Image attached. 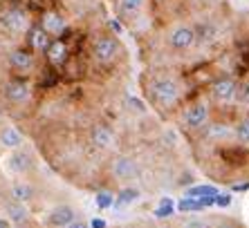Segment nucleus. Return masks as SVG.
<instances>
[{
  "label": "nucleus",
  "mask_w": 249,
  "mask_h": 228,
  "mask_svg": "<svg viewBox=\"0 0 249 228\" xmlns=\"http://www.w3.org/2000/svg\"><path fill=\"white\" fill-rule=\"evenodd\" d=\"M29 25H32V20H29V14L23 5L9 2L5 9H0V27L9 36H23L29 29Z\"/></svg>",
  "instance_id": "1"
},
{
  "label": "nucleus",
  "mask_w": 249,
  "mask_h": 228,
  "mask_svg": "<svg viewBox=\"0 0 249 228\" xmlns=\"http://www.w3.org/2000/svg\"><path fill=\"white\" fill-rule=\"evenodd\" d=\"M146 94H148V98H151L153 103H157V105L171 108V105H175V103L180 101L182 90H180V85H178L173 79H168V76H160V79H155L151 85H148Z\"/></svg>",
  "instance_id": "2"
},
{
  "label": "nucleus",
  "mask_w": 249,
  "mask_h": 228,
  "mask_svg": "<svg viewBox=\"0 0 249 228\" xmlns=\"http://www.w3.org/2000/svg\"><path fill=\"white\" fill-rule=\"evenodd\" d=\"M119 40L115 38L112 34H99L92 38L90 43V56L97 65H110L115 63V58L119 56Z\"/></svg>",
  "instance_id": "3"
},
{
  "label": "nucleus",
  "mask_w": 249,
  "mask_h": 228,
  "mask_svg": "<svg viewBox=\"0 0 249 228\" xmlns=\"http://www.w3.org/2000/svg\"><path fill=\"white\" fill-rule=\"evenodd\" d=\"M5 61L9 65L12 72H16L18 76H29L34 74L36 69H38V61H36V51H32L27 47H14L5 54Z\"/></svg>",
  "instance_id": "4"
},
{
  "label": "nucleus",
  "mask_w": 249,
  "mask_h": 228,
  "mask_svg": "<svg viewBox=\"0 0 249 228\" xmlns=\"http://www.w3.org/2000/svg\"><path fill=\"white\" fill-rule=\"evenodd\" d=\"M2 97L14 105H23L32 97V85L25 81V76H9L2 83Z\"/></svg>",
  "instance_id": "5"
},
{
  "label": "nucleus",
  "mask_w": 249,
  "mask_h": 228,
  "mask_svg": "<svg viewBox=\"0 0 249 228\" xmlns=\"http://www.w3.org/2000/svg\"><path fill=\"white\" fill-rule=\"evenodd\" d=\"M166 43H168V47L175 51H186L197 43V34H196V29L189 27V25H175V27L168 32Z\"/></svg>",
  "instance_id": "6"
},
{
  "label": "nucleus",
  "mask_w": 249,
  "mask_h": 228,
  "mask_svg": "<svg viewBox=\"0 0 249 228\" xmlns=\"http://www.w3.org/2000/svg\"><path fill=\"white\" fill-rule=\"evenodd\" d=\"M182 126L189 128V130H200V128L207 126V119H209V108L204 103L196 101V103H189L184 110H182Z\"/></svg>",
  "instance_id": "7"
},
{
  "label": "nucleus",
  "mask_w": 249,
  "mask_h": 228,
  "mask_svg": "<svg viewBox=\"0 0 249 228\" xmlns=\"http://www.w3.org/2000/svg\"><path fill=\"white\" fill-rule=\"evenodd\" d=\"M43 54H45L47 65H52V67H63V65L68 63V58H70L68 40L61 38V36H56V38L50 40V45L45 47Z\"/></svg>",
  "instance_id": "8"
},
{
  "label": "nucleus",
  "mask_w": 249,
  "mask_h": 228,
  "mask_svg": "<svg viewBox=\"0 0 249 228\" xmlns=\"http://www.w3.org/2000/svg\"><path fill=\"white\" fill-rule=\"evenodd\" d=\"M236 87H238V83L231 76H220V79H215L211 83V97L218 103H227V101H231V98H236Z\"/></svg>",
  "instance_id": "9"
},
{
  "label": "nucleus",
  "mask_w": 249,
  "mask_h": 228,
  "mask_svg": "<svg viewBox=\"0 0 249 228\" xmlns=\"http://www.w3.org/2000/svg\"><path fill=\"white\" fill-rule=\"evenodd\" d=\"M23 36H25V43H27V47L32 51H45V47L50 45V40H52V36L47 34L41 25H29V29Z\"/></svg>",
  "instance_id": "10"
},
{
  "label": "nucleus",
  "mask_w": 249,
  "mask_h": 228,
  "mask_svg": "<svg viewBox=\"0 0 249 228\" xmlns=\"http://www.w3.org/2000/svg\"><path fill=\"white\" fill-rule=\"evenodd\" d=\"M38 25H41L50 36L56 38V36H61L65 32V27H68V18H63L56 9H47V12L43 14V18H41V23Z\"/></svg>",
  "instance_id": "11"
},
{
  "label": "nucleus",
  "mask_w": 249,
  "mask_h": 228,
  "mask_svg": "<svg viewBox=\"0 0 249 228\" xmlns=\"http://www.w3.org/2000/svg\"><path fill=\"white\" fill-rule=\"evenodd\" d=\"M90 141L101 150H112L117 146L115 132H112L108 126H101V123H99V126H92V130H90Z\"/></svg>",
  "instance_id": "12"
},
{
  "label": "nucleus",
  "mask_w": 249,
  "mask_h": 228,
  "mask_svg": "<svg viewBox=\"0 0 249 228\" xmlns=\"http://www.w3.org/2000/svg\"><path fill=\"white\" fill-rule=\"evenodd\" d=\"M110 170L117 179H130L137 172V165H135L133 159H128V157H115L110 163Z\"/></svg>",
  "instance_id": "13"
},
{
  "label": "nucleus",
  "mask_w": 249,
  "mask_h": 228,
  "mask_svg": "<svg viewBox=\"0 0 249 228\" xmlns=\"http://www.w3.org/2000/svg\"><path fill=\"white\" fill-rule=\"evenodd\" d=\"M74 219H76V215L70 206H58V208H54V211L50 212V224L58 226V228H65L68 224L74 222Z\"/></svg>",
  "instance_id": "14"
},
{
  "label": "nucleus",
  "mask_w": 249,
  "mask_h": 228,
  "mask_svg": "<svg viewBox=\"0 0 249 228\" xmlns=\"http://www.w3.org/2000/svg\"><path fill=\"white\" fill-rule=\"evenodd\" d=\"M0 143L7 146V148H20L23 146V134L14 126H5L0 130Z\"/></svg>",
  "instance_id": "15"
},
{
  "label": "nucleus",
  "mask_w": 249,
  "mask_h": 228,
  "mask_svg": "<svg viewBox=\"0 0 249 228\" xmlns=\"http://www.w3.org/2000/svg\"><path fill=\"white\" fill-rule=\"evenodd\" d=\"M7 165H9V170L12 172H27L29 170V154L25 152H14L12 157H9V161H7Z\"/></svg>",
  "instance_id": "16"
},
{
  "label": "nucleus",
  "mask_w": 249,
  "mask_h": 228,
  "mask_svg": "<svg viewBox=\"0 0 249 228\" xmlns=\"http://www.w3.org/2000/svg\"><path fill=\"white\" fill-rule=\"evenodd\" d=\"M7 212H9V217H12V222L20 224L27 219V208L23 206V201H14V204L7 206Z\"/></svg>",
  "instance_id": "17"
},
{
  "label": "nucleus",
  "mask_w": 249,
  "mask_h": 228,
  "mask_svg": "<svg viewBox=\"0 0 249 228\" xmlns=\"http://www.w3.org/2000/svg\"><path fill=\"white\" fill-rule=\"evenodd\" d=\"M139 197V193L135 188H124V190H119V195L115 197V204L112 206H117V208H122V206H128V204H133L135 199Z\"/></svg>",
  "instance_id": "18"
},
{
  "label": "nucleus",
  "mask_w": 249,
  "mask_h": 228,
  "mask_svg": "<svg viewBox=\"0 0 249 228\" xmlns=\"http://www.w3.org/2000/svg\"><path fill=\"white\" fill-rule=\"evenodd\" d=\"M144 0H117V9L122 14H137L142 12Z\"/></svg>",
  "instance_id": "19"
},
{
  "label": "nucleus",
  "mask_w": 249,
  "mask_h": 228,
  "mask_svg": "<svg viewBox=\"0 0 249 228\" xmlns=\"http://www.w3.org/2000/svg\"><path fill=\"white\" fill-rule=\"evenodd\" d=\"M12 195L16 197V201H27L32 197V186L29 183H14L12 186Z\"/></svg>",
  "instance_id": "20"
},
{
  "label": "nucleus",
  "mask_w": 249,
  "mask_h": 228,
  "mask_svg": "<svg viewBox=\"0 0 249 228\" xmlns=\"http://www.w3.org/2000/svg\"><path fill=\"white\" fill-rule=\"evenodd\" d=\"M207 137H209V139H225V137H229V128L222 126V123L209 126V128H207Z\"/></svg>",
  "instance_id": "21"
},
{
  "label": "nucleus",
  "mask_w": 249,
  "mask_h": 228,
  "mask_svg": "<svg viewBox=\"0 0 249 228\" xmlns=\"http://www.w3.org/2000/svg\"><path fill=\"white\" fill-rule=\"evenodd\" d=\"M209 195H218V188H213V186H196V188L189 190V197H196V199L209 197Z\"/></svg>",
  "instance_id": "22"
},
{
  "label": "nucleus",
  "mask_w": 249,
  "mask_h": 228,
  "mask_svg": "<svg viewBox=\"0 0 249 228\" xmlns=\"http://www.w3.org/2000/svg\"><path fill=\"white\" fill-rule=\"evenodd\" d=\"M175 211V206L171 199H162V204L155 208V217H160V219H164V217H171Z\"/></svg>",
  "instance_id": "23"
},
{
  "label": "nucleus",
  "mask_w": 249,
  "mask_h": 228,
  "mask_svg": "<svg viewBox=\"0 0 249 228\" xmlns=\"http://www.w3.org/2000/svg\"><path fill=\"white\" fill-rule=\"evenodd\" d=\"M202 208H204V206L200 204V199H196V197L180 201V211L182 212H197V211H202Z\"/></svg>",
  "instance_id": "24"
},
{
  "label": "nucleus",
  "mask_w": 249,
  "mask_h": 228,
  "mask_svg": "<svg viewBox=\"0 0 249 228\" xmlns=\"http://www.w3.org/2000/svg\"><path fill=\"white\" fill-rule=\"evenodd\" d=\"M112 204H115V197H112V193H108V190H101V193L97 195V206L101 208V211L110 208Z\"/></svg>",
  "instance_id": "25"
},
{
  "label": "nucleus",
  "mask_w": 249,
  "mask_h": 228,
  "mask_svg": "<svg viewBox=\"0 0 249 228\" xmlns=\"http://www.w3.org/2000/svg\"><path fill=\"white\" fill-rule=\"evenodd\" d=\"M236 139L240 143H249V119H245V121H240V123H238Z\"/></svg>",
  "instance_id": "26"
},
{
  "label": "nucleus",
  "mask_w": 249,
  "mask_h": 228,
  "mask_svg": "<svg viewBox=\"0 0 249 228\" xmlns=\"http://www.w3.org/2000/svg\"><path fill=\"white\" fill-rule=\"evenodd\" d=\"M236 98L240 103H245V105L249 103V81H245V83H240V85L236 87Z\"/></svg>",
  "instance_id": "27"
},
{
  "label": "nucleus",
  "mask_w": 249,
  "mask_h": 228,
  "mask_svg": "<svg viewBox=\"0 0 249 228\" xmlns=\"http://www.w3.org/2000/svg\"><path fill=\"white\" fill-rule=\"evenodd\" d=\"M215 206H220V208H229V206H231V195L229 193H218L215 195Z\"/></svg>",
  "instance_id": "28"
},
{
  "label": "nucleus",
  "mask_w": 249,
  "mask_h": 228,
  "mask_svg": "<svg viewBox=\"0 0 249 228\" xmlns=\"http://www.w3.org/2000/svg\"><path fill=\"white\" fill-rule=\"evenodd\" d=\"M184 228H209V226L204 222H189Z\"/></svg>",
  "instance_id": "29"
},
{
  "label": "nucleus",
  "mask_w": 249,
  "mask_h": 228,
  "mask_svg": "<svg viewBox=\"0 0 249 228\" xmlns=\"http://www.w3.org/2000/svg\"><path fill=\"white\" fill-rule=\"evenodd\" d=\"M233 190L236 193H245V190H249V183H238V186H233Z\"/></svg>",
  "instance_id": "30"
},
{
  "label": "nucleus",
  "mask_w": 249,
  "mask_h": 228,
  "mask_svg": "<svg viewBox=\"0 0 249 228\" xmlns=\"http://www.w3.org/2000/svg\"><path fill=\"white\" fill-rule=\"evenodd\" d=\"M92 228H106V222L104 219H92V224H90Z\"/></svg>",
  "instance_id": "31"
},
{
  "label": "nucleus",
  "mask_w": 249,
  "mask_h": 228,
  "mask_svg": "<svg viewBox=\"0 0 249 228\" xmlns=\"http://www.w3.org/2000/svg\"><path fill=\"white\" fill-rule=\"evenodd\" d=\"M65 228H88V226H86V224H83V222H76V219H74V222H72V224H68V226H65Z\"/></svg>",
  "instance_id": "32"
},
{
  "label": "nucleus",
  "mask_w": 249,
  "mask_h": 228,
  "mask_svg": "<svg viewBox=\"0 0 249 228\" xmlns=\"http://www.w3.org/2000/svg\"><path fill=\"white\" fill-rule=\"evenodd\" d=\"M110 27L115 29V32H122V29H124V27H122V23H117V20H110Z\"/></svg>",
  "instance_id": "33"
},
{
  "label": "nucleus",
  "mask_w": 249,
  "mask_h": 228,
  "mask_svg": "<svg viewBox=\"0 0 249 228\" xmlns=\"http://www.w3.org/2000/svg\"><path fill=\"white\" fill-rule=\"evenodd\" d=\"M0 228H9V224H7L5 219H0Z\"/></svg>",
  "instance_id": "34"
}]
</instances>
